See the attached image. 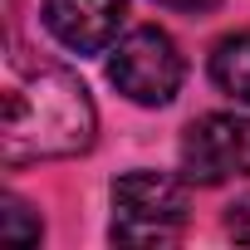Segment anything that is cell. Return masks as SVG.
I'll return each instance as SVG.
<instances>
[{
	"label": "cell",
	"instance_id": "obj_1",
	"mask_svg": "<svg viewBox=\"0 0 250 250\" xmlns=\"http://www.w3.org/2000/svg\"><path fill=\"white\" fill-rule=\"evenodd\" d=\"M98 113L88 88L69 69H30L5 93V123H0V157L5 167L79 157L93 147Z\"/></svg>",
	"mask_w": 250,
	"mask_h": 250
},
{
	"label": "cell",
	"instance_id": "obj_2",
	"mask_svg": "<svg viewBox=\"0 0 250 250\" xmlns=\"http://www.w3.org/2000/svg\"><path fill=\"white\" fill-rule=\"evenodd\" d=\"M113 211L118 245H172L187 226V187L167 172H128L113 182Z\"/></svg>",
	"mask_w": 250,
	"mask_h": 250
},
{
	"label": "cell",
	"instance_id": "obj_3",
	"mask_svg": "<svg viewBox=\"0 0 250 250\" xmlns=\"http://www.w3.org/2000/svg\"><path fill=\"white\" fill-rule=\"evenodd\" d=\"M182 74H187V64H182L172 35L157 30V25H143L133 35H123V44L108 59V79L118 83L123 98H133L138 108L172 103L177 88H182Z\"/></svg>",
	"mask_w": 250,
	"mask_h": 250
},
{
	"label": "cell",
	"instance_id": "obj_4",
	"mask_svg": "<svg viewBox=\"0 0 250 250\" xmlns=\"http://www.w3.org/2000/svg\"><path fill=\"white\" fill-rule=\"evenodd\" d=\"M182 172L196 187L250 177V118H240V113L196 118L182 138Z\"/></svg>",
	"mask_w": 250,
	"mask_h": 250
},
{
	"label": "cell",
	"instance_id": "obj_5",
	"mask_svg": "<svg viewBox=\"0 0 250 250\" xmlns=\"http://www.w3.org/2000/svg\"><path fill=\"white\" fill-rule=\"evenodd\" d=\"M128 15V0H44L49 35L74 54H98L118 40V25Z\"/></svg>",
	"mask_w": 250,
	"mask_h": 250
},
{
	"label": "cell",
	"instance_id": "obj_6",
	"mask_svg": "<svg viewBox=\"0 0 250 250\" xmlns=\"http://www.w3.org/2000/svg\"><path fill=\"white\" fill-rule=\"evenodd\" d=\"M211 79L221 93H230L235 103H250V30L226 35L211 49Z\"/></svg>",
	"mask_w": 250,
	"mask_h": 250
},
{
	"label": "cell",
	"instance_id": "obj_7",
	"mask_svg": "<svg viewBox=\"0 0 250 250\" xmlns=\"http://www.w3.org/2000/svg\"><path fill=\"white\" fill-rule=\"evenodd\" d=\"M0 235L15 240V245H35L44 235V226H40V216L20 196H0Z\"/></svg>",
	"mask_w": 250,
	"mask_h": 250
},
{
	"label": "cell",
	"instance_id": "obj_8",
	"mask_svg": "<svg viewBox=\"0 0 250 250\" xmlns=\"http://www.w3.org/2000/svg\"><path fill=\"white\" fill-rule=\"evenodd\" d=\"M226 230H230L235 240H245V245H250V196H240V201L226 211Z\"/></svg>",
	"mask_w": 250,
	"mask_h": 250
},
{
	"label": "cell",
	"instance_id": "obj_9",
	"mask_svg": "<svg viewBox=\"0 0 250 250\" xmlns=\"http://www.w3.org/2000/svg\"><path fill=\"white\" fill-rule=\"evenodd\" d=\"M167 10H187V15H201V10H216L221 0H162Z\"/></svg>",
	"mask_w": 250,
	"mask_h": 250
}]
</instances>
